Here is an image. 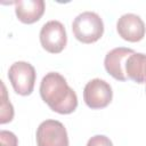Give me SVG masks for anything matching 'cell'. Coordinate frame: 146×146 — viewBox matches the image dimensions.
Masks as SVG:
<instances>
[{"label":"cell","mask_w":146,"mask_h":146,"mask_svg":"<svg viewBox=\"0 0 146 146\" xmlns=\"http://www.w3.org/2000/svg\"><path fill=\"white\" fill-rule=\"evenodd\" d=\"M42 100L56 113L71 114L78 107V96L67 84L65 78L57 72L47 73L40 83Z\"/></svg>","instance_id":"obj_1"},{"label":"cell","mask_w":146,"mask_h":146,"mask_svg":"<svg viewBox=\"0 0 146 146\" xmlns=\"http://www.w3.org/2000/svg\"><path fill=\"white\" fill-rule=\"evenodd\" d=\"M72 31L80 42L94 43L102 38L104 33V23L98 14L94 11H83L74 18Z\"/></svg>","instance_id":"obj_2"},{"label":"cell","mask_w":146,"mask_h":146,"mask_svg":"<svg viewBox=\"0 0 146 146\" xmlns=\"http://www.w3.org/2000/svg\"><path fill=\"white\" fill-rule=\"evenodd\" d=\"M8 79L14 90L21 96H29L32 94L36 73L34 67L27 62H15L8 71Z\"/></svg>","instance_id":"obj_3"},{"label":"cell","mask_w":146,"mask_h":146,"mask_svg":"<svg viewBox=\"0 0 146 146\" xmlns=\"http://www.w3.org/2000/svg\"><path fill=\"white\" fill-rule=\"evenodd\" d=\"M38 146H68L67 131L57 120H46L36 129Z\"/></svg>","instance_id":"obj_4"},{"label":"cell","mask_w":146,"mask_h":146,"mask_svg":"<svg viewBox=\"0 0 146 146\" xmlns=\"http://www.w3.org/2000/svg\"><path fill=\"white\" fill-rule=\"evenodd\" d=\"M40 42L44 50L51 54L60 52L67 42L64 25L58 21H49L41 27Z\"/></svg>","instance_id":"obj_5"},{"label":"cell","mask_w":146,"mask_h":146,"mask_svg":"<svg viewBox=\"0 0 146 146\" xmlns=\"http://www.w3.org/2000/svg\"><path fill=\"white\" fill-rule=\"evenodd\" d=\"M113 98V91L106 81L102 79L90 80L83 89V99L88 107L99 110L106 107Z\"/></svg>","instance_id":"obj_6"},{"label":"cell","mask_w":146,"mask_h":146,"mask_svg":"<svg viewBox=\"0 0 146 146\" xmlns=\"http://www.w3.org/2000/svg\"><path fill=\"white\" fill-rule=\"evenodd\" d=\"M116 31L119 35L129 42H138L145 36L146 27L143 19L136 14H124L116 23Z\"/></svg>","instance_id":"obj_7"},{"label":"cell","mask_w":146,"mask_h":146,"mask_svg":"<svg viewBox=\"0 0 146 146\" xmlns=\"http://www.w3.org/2000/svg\"><path fill=\"white\" fill-rule=\"evenodd\" d=\"M135 52L133 49L119 47L108 51L104 59V66L107 73H110L114 79L119 81H127L125 64L130 55Z\"/></svg>","instance_id":"obj_8"},{"label":"cell","mask_w":146,"mask_h":146,"mask_svg":"<svg viewBox=\"0 0 146 146\" xmlns=\"http://www.w3.org/2000/svg\"><path fill=\"white\" fill-rule=\"evenodd\" d=\"M46 5L43 0H19L15 2L17 18L24 24L38 22L43 15Z\"/></svg>","instance_id":"obj_9"},{"label":"cell","mask_w":146,"mask_h":146,"mask_svg":"<svg viewBox=\"0 0 146 146\" xmlns=\"http://www.w3.org/2000/svg\"><path fill=\"white\" fill-rule=\"evenodd\" d=\"M125 74L137 83H146V55L141 52L130 55L125 64Z\"/></svg>","instance_id":"obj_10"},{"label":"cell","mask_w":146,"mask_h":146,"mask_svg":"<svg viewBox=\"0 0 146 146\" xmlns=\"http://www.w3.org/2000/svg\"><path fill=\"white\" fill-rule=\"evenodd\" d=\"M1 114H0V123L5 124L7 122H10L14 117V107L11 105V103L9 102L8 95H7V90H6V86L5 83L1 81Z\"/></svg>","instance_id":"obj_11"},{"label":"cell","mask_w":146,"mask_h":146,"mask_svg":"<svg viewBox=\"0 0 146 146\" xmlns=\"http://www.w3.org/2000/svg\"><path fill=\"white\" fill-rule=\"evenodd\" d=\"M0 141H1V146H17L18 145V139L16 135L7 130L0 131Z\"/></svg>","instance_id":"obj_12"},{"label":"cell","mask_w":146,"mask_h":146,"mask_svg":"<svg viewBox=\"0 0 146 146\" xmlns=\"http://www.w3.org/2000/svg\"><path fill=\"white\" fill-rule=\"evenodd\" d=\"M87 146H113V144L108 137L104 135H96L88 140Z\"/></svg>","instance_id":"obj_13"}]
</instances>
